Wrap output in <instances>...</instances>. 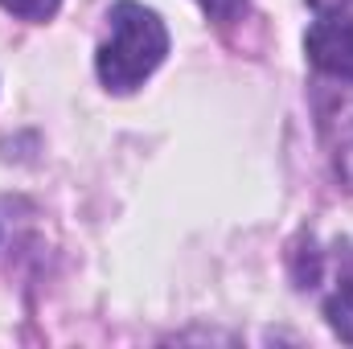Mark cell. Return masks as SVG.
I'll return each instance as SVG.
<instances>
[{"instance_id":"3957f363","label":"cell","mask_w":353,"mask_h":349,"mask_svg":"<svg viewBox=\"0 0 353 349\" xmlns=\"http://www.w3.org/2000/svg\"><path fill=\"white\" fill-rule=\"evenodd\" d=\"M325 317H329L333 333H337L341 341H350V346H353V283H341V288L329 296Z\"/></svg>"},{"instance_id":"8992f818","label":"cell","mask_w":353,"mask_h":349,"mask_svg":"<svg viewBox=\"0 0 353 349\" xmlns=\"http://www.w3.org/2000/svg\"><path fill=\"white\" fill-rule=\"evenodd\" d=\"M308 4H312V8H316L321 17H329V12H345L353 0H308Z\"/></svg>"},{"instance_id":"277c9868","label":"cell","mask_w":353,"mask_h":349,"mask_svg":"<svg viewBox=\"0 0 353 349\" xmlns=\"http://www.w3.org/2000/svg\"><path fill=\"white\" fill-rule=\"evenodd\" d=\"M62 0H0V8H8L12 17H25V21H50L58 12Z\"/></svg>"},{"instance_id":"5b68a950","label":"cell","mask_w":353,"mask_h":349,"mask_svg":"<svg viewBox=\"0 0 353 349\" xmlns=\"http://www.w3.org/2000/svg\"><path fill=\"white\" fill-rule=\"evenodd\" d=\"M201 8H205V17H214V21H234V17L247 8V0H201Z\"/></svg>"},{"instance_id":"6da1fadb","label":"cell","mask_w":353,"mask_h":349,"mask_svg":"<svg viewBox=\"0 0 353 349\" xmlns=\"http://www.w3.org/2000/svg\"><path fill=\"white\" fill-rule=\"evenodd\" d=\"M111 37L99 46V79L115 94L144 87V79L165 62L169 54V33L161 17L136 0H119L111 8Z\"/></svg>"},{"instance_id":"7a4b0ae2","label":"cell","mask_w":353,"mask_h":349,"mask_svg":"<svg viewBox=\"0 0 353 349\" xmlns=\"http://www.w3.org/2000/svg\"><path fill=\"white\" fill-rule=\"evenodd\" d=\"M308 62L333 79H350L353 83V17H325L308 29L304 37Z\"/></svg>"}]
</instances>
